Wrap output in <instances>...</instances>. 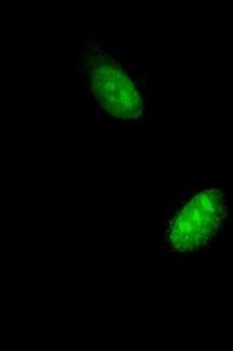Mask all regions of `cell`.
Wrapping results in <instances>:
<instances>
[{
    "label": "cell",
    "mask_w": 233,
    "mask_h": 351,
    "mask_svg": "<svg viewBox=\"0 0 233 351\" xmlns=\"http://www.w3.org/2000/svg\"><path fill=\"white\" fill-rule=\"evenodd\" d=\"M225 201L219 189L198 193L182 210L171 226L169 242L174 250L189 253L206 246L225 219Z\"/></svg>",
    "instance_id": "1"
},
{
    "label": "cell",
    "mask_w": 233,
    "mask_h": 351,
    "mask_svg": "<svg viewBox=\"0 0 233 351\" xmlns=\"http://www.w3.org/2000/svg\"><path fill=\"white\" fill-rule=\"evenodd\" d=\"M92 94L106 110L122 119H138L143 103L125 73L108 59L94 58L89 64Z\"/></svg>",
    "instance_id": "2"
}]
</instances>
